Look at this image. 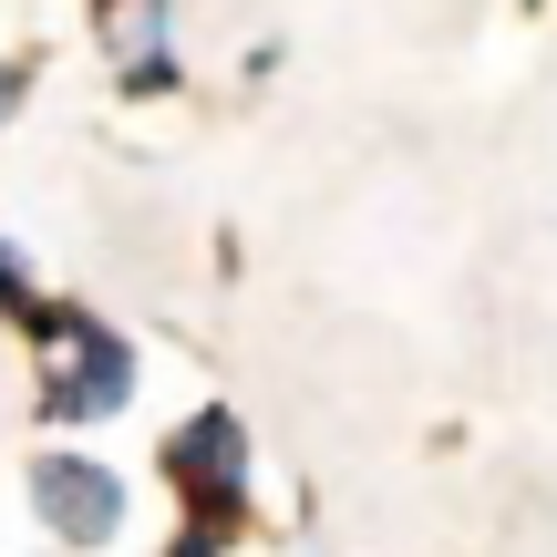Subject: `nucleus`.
<instances>
[{
  "label": "nucleus",
  "instance_id": "nucleus-1",
  "mask_svg": "<svg viewBox=\"0 0 557 557\" xmlns=\"http://www.w3.org/2000/svg\"><path fill=\"white\" fill-rule=\"evenodd\" d=\"M135 393V351H124L103 320L83 310H52L41 320V413H114V403Z\"/></svg>",
  "mask_w": 557,
  "mask_h": 557
},
{
  "label": "nucleus",
  "instance_id": "nucleus-2",
  "mask_svg": "<svg viewBox=\"0 0 557 557\" xmlns=\"http://www.w3.org/2000/svg\"><path fill=\"white\" fill-rule=\"evenodd\" d=\"M32 496H41V527L73 537V547H103V537L124 527V485L103 475V465H41Z\"/></svg>",
  "mask_w": 557,
  "mask_h": 557
},
{
  "label": "nucleus",
  "instance_id": "nucleus-3",
  "mask_svg": "<svg viewBox=\"0 0 557 557\" xmlns=\"http://www.w3.org/2000/svg\"><path fill=\"white\" fill-rule=\"evenodd\" d=\"M176 475H186V496H207L227 517V506L248 496V444H238V423H227V413H197L176 434Z\"/></svg>",
  "mask_w": 557,
  "mask_h": 557
},
{
  "label": "nucleus",
  "instance_id": "nucleus-4",
  "mask_svg": "<svg viewBox=\"0 0 557 557\" xmlns=\"http://www.w3.org/2000/svg\"><path fill=\"white\" fill-rule=\"evenodd\" d=\"M103 41L124 52V73L135 83H165L176 62H165V21H156V0H103Z\"/></svg>",
  "mask_w": 557,
  "mask_h": 557
},
{
  "label": "nucleus",
  "instance_id": "nucleus-5",
  "mask_svg": "<svg viewBox=\"0 0 557 557\" xmlns=\"http://www.w3.org/2000/svg\"><path fill=\"white\" fill-rule=\"evenodd\" d=\"M176 557H207V537H186V547H176Z\"/></svg>",
  "mask_w": 557,
  "mask_h": 557
},
{
  "label": "nucleus",
  "instance_id": "nucleus-6",
  "mask_svg": "<svg viewBox=\"0 0 557 557\" xmlns=\"http://www.w3.org/2000/svg\"><path fill=\"white\" fill-rule=\"evenodd\" d=\"M0 103H11V73H0Z\"/></svg>",
  "mask_w": 557,
  "mask_h": 557
}]
</instances>
